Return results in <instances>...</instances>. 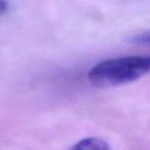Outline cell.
Wrapping results in <instances>:
<instances>
[{"label":"cell","instance_id":"1","mask_svg":"<svg viewBox=\"0 0 150 150\" xmlns=\"http://www.w3.org/2000/svg\"><path fill=\"white\" fill-rule=\"evenodd\" d=\"M150 73V55H133L98 62L90 69L91 84L99 88L115 87L141 79Z\"/></svg>","mask_w":150,"mask_h":150},{"label":"cell","instance_id":"2","mask_svg":"<svg viewBox=\"0 0 150 150\" xmlns=\"http://www.w3.org/2000/svg\"><path fill=\"white\" fill-rule=\"evenodd\" d=\"M71 150H111L109 144L103 139L89 137L76 143Z\"/></svg>","mask_w":150,"mask_h":150},{"label":"cell","instance_id":"3","mask_svg":"<svg viewBox=\"0 0 150 150\" xmlns=\"http://www.w3.org/2000/svg\"><path fill=\"white\" fill-rule=\"evenodd\" d=\"M134 41L136 43L143 44V45H150V33L142 34V35L137 36L134 39Z\"/></svg>","mask_w":150,"mask_h":150},{"label":"cell","instance_id":"4","mask_svg":"<svg viewBox=\"0 0 150 150\" xmlns=\"http://www.w3.org/2000/svg\"><path fill=\"white\" fill-rule=\"evenodd\" d=\"M7 9V3L5 0H0V14L4 13Z\"/></svg>","mask_w":150,"mask_h":150}]
</instances>
